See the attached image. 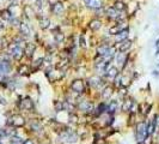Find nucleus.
Segmentation results:
<instances>
[{
  "mask_svg": "<svg viewBox=\"0 0 159 144\" xmlns=\"http://www.w3.org/2000/svg\"><path fill=\"white\" fill-rule=\"evenodd\" d=\"M105 15L108 16L110 19H113V21H115V19H117L118 18V16L120 15H117V11L114 7H109V9H107V11H105Z\"/></svg>",
  "mask_w": 159,
  "mask_h": 144,
  "instance_id": "17",
  "label": "nucleus"
},
{
  "mask_svg": "<svg viewBox=\"0 0 159 144\" xmlns=\"http://www.w3.org/2000/svg\"><path fill=\"white\" fill-rule=\"evenodd\" d=\"M132 43L133 42H132L130 40H128V38L121 41V42H120V46H118V52H120V53H126L127 51H129L130 47H132Z\"/></svg>",
  "mask_w": 159,
  "mask_h": 144,
  "instance_id": "7",
  "label": "nucleus"
},
{
  "mask_svg": "<svg viewBox=\"0 0 159 144\" xmlns=\"http://www.w3.org/2000/svg\"><path fill=\"white\" fill-rule=\"evenodd\" d=\"M152 142H153V139H152V136L147 135L146 137H145V139L142 140V144H152Z\"/></svg>",
  "mask_w": 159,
  "mask_h": 144,
  "instance_id": "34",
  "label": "nucleus"
},
{
  "mask_svg": "<svg viewBox=\"0 0 159 144\" xmlns=\"http://www.w3.org/2000/svg\"><path fill=\"white\" fill-rule=\"evenodd\" d=\"M51 11H53V13H54V15H56V16L62 15V12H63V5L61 4L60 1H59V3H56L55 5H53Z\"/></svg>",
  "mask_w": 159,
  "mask_h": 144,
  "instance_id": "15",
  "label": "nucleus"
},
{
  "mask_svg": "<svg viewBox=\"0 0 159 144\" xmlns=\"http://www.w3.org/2000/svg\"><path fill=\"white\" fill-rule=\"evenodd\" d=\"M85 4L87 5L90 9H93V10H98L103 6V1L102 0H84Z\"/></svg>",
  "mask_w": 159,
  "mask_h": 144,
  "instance_id": "8",
  "label": "nucleus"
},
{
  "mask_svg": "<svg viewBox=\"0 0 159 144\" xmlns=\"http://www.w3.org/2000/svg\"><path fill=\"white\" fill-rule=\"evenodd\" d=\"M25 125V119L21 114H14L7 119V126L13 127H23Z\"/></svg>",
  "mask_w": 159,
  "mask_h": 144,
  "instance_id": "1",
  "label": "nucleus"
},
{
  "mask_svg": "<svg viewBox=\"0 0 159 144\" xmlns=\"http://www.w3.org/2000/svg\"><path fill=\"white\" fill-rule=\"evenodd\" d=\"M113 88L111 87H105L103 91H102V97L104 98V100H109V98H111V95H113Z\"/></svg>",
  "mask_w": 159,
  "mask_h": 144,
  "instance_id": "19",
  "label": "nucleus"
},
{
  "mask_svg": "<svg viewBox=\"0 0 159 144\" xmlns=\"http://www.w3.org/2000/svg\"><path fill=\"white\" fill-rule=\"evenodd\" d=\"M155 55H159V48H158V51H157V53H155Z\"/></svg>",
  "mask_w": 159,
  "mask_h": 144,
  "instance_id": "41",
  "label": "nucleus"
},
{
  "mask_svg": "<svg viewBox=\"0 0 159 144\" xmlns=\"http://www.w3.org/2000/svg\"><path fill=\"white\" fill-rule=\"evenodd\" d=\"M11 144H13V143H11Z\"/></svg>",
  "mask_w": 159,
  "mask_h": 144,
  "instance_id": "43",
  "label": "nucleus"
},
{
  "mask_svg": "<svg viewBox=\"0 0 159 144\" xmlns=\"http://www.w3.org/2000/svg\"><path fill=\"white\" fill-rule=\"evenodd\" d=\"M109 51H110V48H109V46H107V45L98 46V48H97V53H98V55H99V56H103V58L108 54Z\"/></svg>",
  "mask_w": 159,
  "mask_h": 144,
  "instance_id": "18",
  "label": "nucleus"
},
{
  "mask_svg": "<svg viewBox=\"0 0 159 144\" xmlns=\"http://www.w3.org/2000/svg\"><path fill=\"white\" fill-rule=\"evenodd\" d=\"M150 109H151V105L148 102H144L139 106V112L141 113L142 115H147L150 113Z\"/></svg>",
  "mask_w": 159,
  "mask_h": 144,
  "instance_id": "14",
  "label": "nucleus"
},
{
  "mask_svg": "<svg viewBox=\"0 0 159 144\" xmlns=\"http://www.w3.org/2000/svg\"><path fill=\"white\" fill-rule=\"evenodd\" d=\"M127 59H128V56L125 54V53H120L118 52V54L116 56V60L117 63L120 64L121 66H126V64H127Z\"/></svg>",
  "mask_w": 159,
  "mask_h": 144,
  "instance_id": "21",
  "label": "nucleus"
},
{
  "mask_svg": "<svg viewBox=\"0 0 159 144\" xmlns=\"http://www.w3.org/2000/svg\"><path fill=\"white\" fill-rule=\"evenodd\" d=\"M147 136L146 133V125L144 123H140L138 124L136 126V131H135V138H136V142L138 144L142 143V140L145 139V137Z\"/></svg>",
  "mask_w": 159,
  "mask_h": 144,
  "instance_id": "3",
  "label": "nucleus"
},
{
  "mask_svg": "<svg viewBox=\"0 0 159 144\" xmlns=\"http://www.w3.org/2000/svg\"><path fill=\"white\" fill-rule=\"evenodd\" d=\"M135 105L134 101L132 98H127L126 101H123V105H122V110H125V112H130L133 106Z\"/></svg>",
  "mask_w": 159,
  "mask_h": 144,
  "instance_id": "13",
  "label": "nucleus"
},
{
  "mask_svg": "<svg viewBox=\"0 0 159 144\" xmlns=\"http://www.w3.org/2000/svg\"><path fill=\"white\" fill-rule=\"evenodd\" d=\"M10 55L12 56L13 59L19 60L24 55V48H22L21 45H17V43H12L10 46Z\"/></svg>",
  "mask_w": 159,
  "mask_h": 144,
  "instance_id": "2",
  "label": "nucleus"
},
{
  "mask_svg": "<svg viewBox=\"0 0 159 144\" xmlns=\"http://www.w3.org/2000/svg\"><path fill=\"white\" fill-rule=\"evenodd\" d=\"M31 130L32 131H40V130H42V125L36 120H32L31 121Z\"/></svg>",
  "mask_w": 159,
  "mask_h": 144,
  "instance_id": "30",
  "label": "nucleus"
},
{
  "mask_svg": "<svg viewBox=\"0 0 159 144\" xmlns=\"http://www.w3.org/2000/svg\"><path fill=\"white\" fill-rule=\"evenodd\" d=\"M0 16H1V18H3L4 21H6V22H11L12 21V18H13L12 13L10 12L8 10H3V11L0 12Z\"/></svg>",
  "mask_w": 159,
  "mask_h": 144,
  "instance_id": "23",
  "label": "nucleus"
},
{
  "mask_svg": "<svg viewBox=\"0 0 159 144\" xmlns=\"http://www.w3.org/2000/svg\"><path fill=\"white\" fill-rule=\"evenodd\" d=\"M43 61H44V59H43V58H40V59L36 60V61H35V64H33V70H38V68L41 67V65L43 64Z\"/></svg>",
  "mask_w": 159,
  "mask_h": 144,
  "instance_id": "31",
  "label": "nucleus"
},
{
  "mask_svg": "<svg viewBox=\"0 0 159 144\" xmlns=\"http://www.w3.org/2000/svg\"><path fill=\"white\" fill-rule=\"evenodd\" d=\"M158 45H159V38L157 40V41H155V46H158Z\"/></svg>",
  "mask_w": 159,
  "mask_h": 144,
  "instance_id": "40",
  "label": "nucleus"
},
{
  "mask_svg": "<svg viewBox=\"0 0 159 144\" xmlns=\"http://www.w3.org/2000/svg\"><path fill=\"white\" fill-rule=\"evenodd\" d=\"M117 108H118V102L115 101V100H113V101H110L109 105H107V113L113 115L114 113L117 110Z\"/></svg>",
  "mask_w": 159,
  "mask_h": 144,
  "instance_id": "10",
  "label": "nucleus"
},
{
  "mask_svg": "<svg viewBox=\"0 0 159 144\" xmlns=\"http://www.w3.org/2000/svg\"><path fill=\"white\" fill-rule=\"evenodd\" d=\"M1 28H3V24H1V22H0V29H1Z\"/></svg>",
  "mask_w": 159,
  "mask_h": 144,
  "instance_id": "42",
  "label": "nucleus"
},
{
  "mask_svg": "<svg viewBox=\"0 0 159 144\" xmlns=\"http://www.w3.org/2000/svg\"><path fill=\"white\" fill-rule=\"evenodd\" d=\"M54 40L56 41L58 43H61L63 42V40H65V35H63V33H61V31H56V33H54Z\"/></svg>",
  "mask_w": 159,
  "mask_h": 144,
  "instance_id": "27",
  "label": "nucleus"
},
{
  "mask_svg": "<svg viewBox=\"0 0 159 144\" xmlns=\"http://www.w3.org/2000/svg\"><path fill=\"white\" fill-rule=\"evenodd\" d=\"M89 26H90V29H91L92 31H96V30H99L100 28H102V21H99V19H97V18H95V19H92V21L90 22V24H89Z\"/></svg>",
  "mask_w": 159,
  "mask_h": 144,
  "instance_id": "12",
  "label": "nucleus"
},
{
  "mask_svg": "<svg viewBox=\"0 0 159 144\" xmlns=\"http://www.w3.org/2000/svg\"><path fill=\"white\" fill-rule=\"evenodd\" d=\"M154 118H155V125L159 126V115H155Z\"/></svg>",
  "mask_w": 159,
  "mask_h": 144,
  "instance_id": "38",
  "label": "nucleus"
},
{
  "mask_svg": "<svg viewBox=\"0 0 159 144\" xmlns=\"http://www.w3.org/2000/svg\"><path fill=\"white\" fill-rule=\"evenodd\" d=\"M68 119H69V123H73V124L78 123V115H77V114H72V113H71Z\"/></svg>",
  "mask_w": 159,
  "mask_h": 144,
  "instance_id": "32",
  "label": "nucleus"
},
{
  "mask_svg": "<svg viewBox=\"0 0 159 144\" xmlns=\"http://www.w3.org/2000/svg\"><path fill=\"white\" fill-rule=\"evenodd\" d=\"M79 46L85 48L86 47V41H85V37H84V35H80L79 36Z\"/></svg>",
  "mask_w": 159,
  "mask_h": 144,
  "instance_id": "33",
  "label": "nucleus"
},
{
  "mask_svg": "<svg viewBox=\"0 0 159 144\" xmlns=\"http://www.w3.org/2000/svg\"><path fill=\"white\" fill-rule=\"evenodd\" d=\"M30 73V67L28 65H21L19 67H18V75H21V76H28Z\"/></svg>",
  "mask_w": 159,
  "mask_h": 144,
  "instance_id": "22",
  "label": "nucleus"
},
{
  "mask_svg": "<svg viewBox=\"0 0 159 144\" xmlns=\"http://www.w3.org/2000/svg\"><path fill=\"white\" fill-rule=\"evenodd\" d=\"M128 33H129L128 28H125V29L121 30L117 35H115V36H116V40L117 41H123V40H126V38L128 37Z\"/></svg>",
  "mask_w": 159,
  "mask_h": 144,
  "instance_id": "20",
  "label": "nucleus"
},
{
  "mask_svg": "<svg viewBox=\"0 0 159 144\" xmlns=\"http://www.w3.org/2000/svg\"><path fill=\"white\" fill-rule=\"evenodd\" d=\"M48 3H49V4L53 6V5H55L56 3H59V0H48Z\"/></svg>",
  "mask_w": 159,
  "mask_h": 144,
  "instance_id": "37",
  "label": "nucleus"
},
{
  "mask_svg": "<svg viewBox=\"0 0 159 144\" xmlns=\"http://www.w3.org/2000/svg\"><path fill=\"white\" fill-rule=\"evenodd\" d=\"M54 109L55 112H61L65 109V103L62 101H54Z\"/></svg>",
  "mask_w": 159,
  "mask_h": 144,
  "instance_id": "28",
  "label": "nucleus"
},
{
  "mask_svg": "<svg viewBox=\"0 0 159 144\" xmlns=\"http://www.w3.org/2000/svg\"><path fill=\"white\" fill-rule=\"evenodd\" d=\"M49 26H50V21H49V18L42 17L41 19H40V28H41V29H48Z\"/></svg>",
  "mask_w": 159,
  "mask_h": 144,
  "instance_id": "25",
  "label": "nucleus"
},
{
  "mask_svg": "<svg viewBox=\"0 0 159 144\" xmlns=\"http://www.w3.org/2000/svg\"><path fill=\"white\" fill-rule=\"evenodd\" d=\"M105 75H107L108 78L114 79V78H116V77L118 76V70H117L115 66H110V67H108V70H107V72H105Z\"/></svg>",
  "mask_w": 159,
  "mask_h": 144,
  "instance_id": "11",
  "label": "nucleus"
},
{
  "mask_svg": "<svg viewBox=\"0 0 159 144\" xmlns=\"http://www.w3.org/2000/svg\"><path fill=\"white\" fill-rule=\"evenodd\" d=\"M19 108L24 110H33L35 108L33 101L30 97H24L22 101H19Z\"/></svg>",
  "mask_w": 159,
  "mask_h": 144,
  "instance_id": "5",
  "label": "nucleus"
},
{
  "mask_svg": "<svg viewBox=\"0 0 159 144\" xmlns=\"http://www.w3.org/2000/svg\"><path fill=\"white\" fill-rule=\"evenodd\" d=\"M19 28H21L22 35H24V36H29L30 28H29V25H28L26 23H21V24H19Z\"/></svg>",
  "mask_w": 159,
  "mask_h": 144,
  "instance_id": "26",
  "label": "nucleus"
},
{
  "mask_svg": "<svg viewBox=\"0 0 159 144\" xmlns=\"http://www.w3.org/2000/svg\"><path fill=\"white\" fill-rule=\"evenodd\" d=\"M114 9L116 10V11H118V12H121V11H125L126 10V5L121 0H116L114 3Z\"/></svg>",
  "mask_w": 159,
  "mask_h": 144,
  "instance_id": "24",
  "label": "nucleus"
},
{
  "mask_svg": "<svg viewBox=\"0 0 159 144\" xmlns=\"http://www.w3.org/2000/svg\"><path fill=\"white\" fill-rule=\"evenodd\" d=\"M121 30H123L121 25H115V26H113V28H110V29H109V34H110V35H117L120 31H121Z\"/></svg>",
  "mask_w": 159,
  "mask_h": 144,
  "instance_id": "29",
  "label": "nucleus"
},
{
  "mask_svg": "<svg viewBox=\"0 0 159 144\" xmlns=\"http://www.w3.org/2000/svg\"><path fill=\"white\" fill-rule=\"evenodd\" d=\"M22 144H35V143H33V140H32V139H25Z\"/></svg>",
  "mask_w": 159,
  "mask_h": 144,
  "instance_id": "36",
  "label": "nucleus"
},
{
  "mask_svg": "<svg viewBox=\"0 0 159 144\" xmlns=\"http://www.w3.org/2000/svg\"><path fill=\"white\" fill-rule=\"evenodd\" d=\"M36 51V46H35V43H26L25 45V48H24V54L28 56V58H31L33 55Z\"/></svg>",
  "mask_w": 159,
  "mask_h": 144,
  "instance_id": "9",
  "label": "nucleus"
},
{
  "mask_svg": "<svg viewBox=\"0 0 159 144\" xmlns=\"http://www.w3.org/2000/svg\"><path fill=\"white\" fill-rule=\"evenodd\" d=\"M102 83H103V81H102V78L98 76H92L91 78H90V85L91 87H93V88H97V87H100L102 85Z\"/></svg>",
  "mask_w": 159,
  "mask_h": 144,
  "instance_id": "16",
  "label": "nucleus"
},
{
  "mask_svg": "<svg viewBox=\"0 0 159 144\" xmlns=\"http://www.w3.org/2000/svg\"><path fill=\"white\" fill-rule=\"evenodd\" d=\"M118 95H120L121 97H125L126 95H127V89H126V87H121V88H120V93H118Z\"/></svg>",
  "mask_w": 159,
  "mask_h": 144,
  "instance_id": "35",
  "label": "nucleus"
},
{
  "mask_svg": "<svg viewBox=\"0 0 159 144\" xmlns=\"http://www.w3.org/2000/svg\"><path fill=\"white\" fill-rule=\"evenodd\" d=\"M71 88L72 90L77 94H81L85 91V82L83 79H74L71 83Z\"/></svg>",
  "mask_w": 159,
  "mask_h": 144,
  "instance_id": "4",
  "label": "nucleus"
},
{
  "mask_svg": "<svg viewBox=\"0 0 159 144\" xmlns=\"http://www.w3.org/2000/svg\"><path fill=\"white\" fill-rule=\"evenodd\" d=\"M153 76L158 77V76H159V72H158V71H153Z\"/></svg>",
  "mask_w": 159,
  "mask_h": 144,
  "instance_id": "39",
  "label": "nucleus"
},
{
  "mask_svg": "<svg viewBox=\"0 0 159 144\" xmlns=\"http://www.w3.org/2000/svg\"><path fill=\"white\" fill-rule=\"evenodd\" d=\"M78 108L80 110H84L85 113H93V103L90 101H80Z\"/></svg>",
  "mask_w": 159,
  "mask_h": 144,
  "instance_id": "6",
  "label": "nucleus"
}]
</instances>
